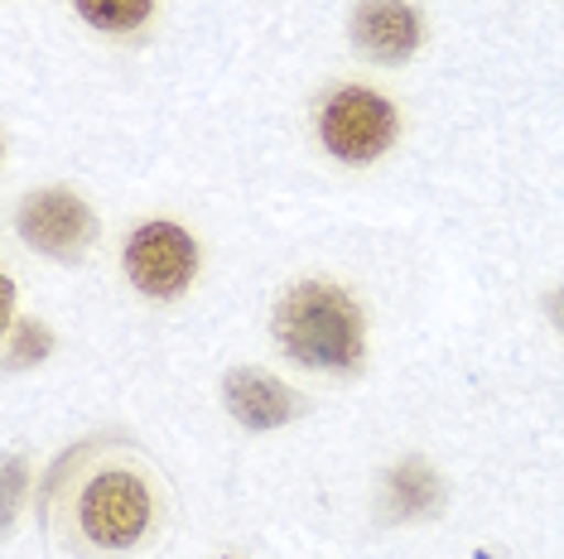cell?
Here are the masks:
<instances>
[{"mask_svg":"<svg viewBox=\"0 0 564 559\" xmlns=\"http://www.w3.org/2000/svg\"><path fill=\"white\" fill-rule=\"evenodd\" d=\"M20 237L30 246H40L44 256L73 261L87 251L93 241V212L78 194L68 188H44V194H30L20 208Z\"/></svg>","mask_w":564,"mask_h":559,"instance_id":"5","label":"cell"},{"mask_svg":"<svg viewBox=\"0 0 564 559\" xmlns=\"http://www.w3.org/2000/svg\"><path fill=\"white\" fill-rule=\"evenodd\" d=\"M318 135H324L328 155H338L343 164H367L391 150L395 107L387 97L367 92V87H338V92L324 101Z\"/></svg>","mask_w":564,"mask_h":559,"instance_id":"2","label":"cell"},{"mask_svg":"<svg viewBox=\"0 0 564 559\" xmlns=\"http://www.w3.org/2000/svg\"><path fill=\"white\" fill-rule=\"evenodd\" d=\"M275 338L304 366H352L362 358V314L338 285L304 280L280 299Z\"/></svg>","mask_w":564,"mask_h":559,"instance_id":"1","label":"cell"},{"mask_svg":"<svg viewBox=\"0 0 564 559\" xmlns=\"http://www.w3.org/2000/svg\"><path fill=\"white\" fill-rule=\"evenodd\" d=\"M391 502H395V512H434L440 506V478L430 473V463H401L391 473Z\"/></svg>","mask_w":564,"mask_h":559,"instance_id":"8","label":"cell"},{"mask_svg":"<svg viewBox=\"0 0 564 559\" xmlns=\"http://www.w3.org/2000/svg\"><path fill=\"white\" fill-rule=\"evenodd\" d=\"M150 6H155V0H78L83 20L97 24V30H111V34H126V30H135V24H145Z\"/></svg>","mask_w":564,"mask_h":559,"instance_id":"9","label":"cell"},{"mask_svg":"<svg viewBox=\"0 0 564 559\" xmlns=\"http://www.w3.org/2000/svg\"><path fill=\"white\" fill-rule=\"evenodd\" d=\"M227 410H232L247 429H280L285 419H294V391L271 372H256V366H241V372L227 376L223 386Z\"/></svg>","mask_w":564,"mask_h":559,"instance_id":"7","label":"cell"},{"mask_svg":"<svg viewBox=\"0 0 564 559\" xmlns=\"http://www.w3.org/2000/svg\"><path fill=\"white\" fill-rule=\"evenodd\" d=\"M194 271H198V246H194V237L174 222H145L126 241V275H131V285L150 299L184 295Z\"/></svg>","mask_w":564,"mask_h":559,"instance_id":"4","label":"cell"},{"mask_svg":"<svg viewBox=\"0 0 564 559\" xmlns=\"http://www.w3.org/2000/svg\"><path fill=\"white\" fill-rule=\"evenodd\" d=\"M20 473H24L20 463H10V468H6V520L15 516V502H20Z\"/></svg>","mask_w":564,"mask_h":559,"instance_id":"11","label":"cell"},{"mask_svg":"<svg viewBox=\"0 0 564 559\" xmlns=\"http://www.w3.org/2000/svg\"><path fill=\"white\" fill-rule=\"evenodd\" d=\"M48 348H54L48 328H40V324H24L20 333L10 338V366H30V362H40Z\"/></svg>","mask_w":564,"mask_h":559,"instance_id":"10","label":"cell"},{"mask_svg":"<svg viewBox=\"0 0 564 559\" xmlns=\"http://www.w3.org/2000/svg\"><path fill=\"white\" fill-rule=\"evenodd\" d=\"M78 526L101 550H126L150 526V487L135 473H97L78 497Z\"/></svg>","mask_w":564,"mask_h":559,"instance_id":"3","label":"cell"},{"mask_svg":"<svg viewBox=\"0 0 564 559\" xmlns=\"http://www.w3.org/2000/svg\"><path fill=\"white\" fill-rule=\"evenodd\" d=\"M550 314H555V324H560V333H564V289L550 299Z\"/></svg>","mask_w":564,"mask_h":559,"instance_id":"12","label":"cell"},{"mask_svg":"<svg viewBox=\"0 0 564 559\" xmlns=\"http://www.w3.org/2000/svg\"><path fill=\"white\" fill-rule=\"evenodd\" d=\"M352 44L371 63H405L420 44V20L405 0H362L352 15Z\"/></svg>","mask_w":564,"mask_h":559,"instance_id":"6","label":"cell"}]
</instances>
